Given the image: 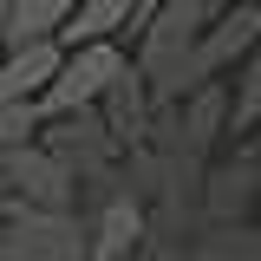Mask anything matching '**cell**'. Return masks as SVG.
Wrapping results in <instances>:
<instances>
[{"label":"cell","mask_w":261,"mask_h":261,"mask_svg":"<svg viewBox=\"0 0 261 261\" xmlns=\"http://www.w3.org/2000/svg\"><path fill=\"white\" fill-rule=\"evenodd\" d=\"M216 13H209V0H170L157 20H144L137 27V53H130V65L144 72V85H150V98L163 105H183V85H190V59L196 46H202V27H209Z\"/></svg>","instance_id":"obj_1"},{"label":"cell","mask_w":261,"mask_h":261,"mask_svg":"<svg viewBox=\"0 0 261 261\" xmlns=\"http://www.w3.org/2000/svg\"><path fill=\"white\" fill-rule=\"evenodd\" d=\"M0 59H7V20H0Z\"/></svg>","instance_id":"obj_17"},{"label":"cell","mask_w":261,"mask_h":261,"mask_svg":"<svg viewBox=\"0 0 261 261\" xmlns=\"http://www.w3.org/2000/svg\"><path fill=\"white\" fill-rule=\"evenodd\" d=\"M85 235H92L85 261H130L150 242V209L130 190H98V202L85 209Z\"/></svg>","instance_id":"obj_6"},{"label":"cell","mask_w":261,"mask_h":261,"mask_svg":"<svg viewBox=\"0 0 261 261\" xmlns=\"http://www.w3.org/2000/svg\"><path fill=\"white\" fill-rule=\"evenodd\" d=\"M59 65H65V46H59V39L7 46V59H0V98H7V105H39V98L53 92Z\"/></svg>","instance_id":"obj_8"},{"label":"cell","mask_w":261,"mask_h":261,"mask_svg":"<svg viewBox=\"0 0 261 261\" xmlns=\"http://www.w3.org/2000/svg\"><path fill=\"white\" fill-rule=\"evenodd\" d=\"M130 20H137V0H79L72 27L59 33V46H65V53H79V46H105V39L130 33Z\"/></svg>","instance_id":"obj_11"},{"label":"cell","mask_w":261,"mask_h":261,"mask_svg":"<svg viewBox=\"0 0 261 261\" xmlns=\"http://www.w3.org/2000/svg\"><path fill=\"white\" fill-rule=\"evenodd\" d=\"M228 130V92L222 85H202L176 105V157H209V144Z\"/></svg>","instance_id":"obj_9"},{"label":"cell","mask_w":261,"mask_h":261,"mask_svg":"<svg viewBox=\"0 0 261 261\" xmlns=\"http://www.w3.org/2000/svg\"><path fill=\"white\" fill-rule=\"evenodd\" d=\"M124 46L118 39H105V46H79V53H65L59 79H53V92L39 98V118H65V111H98L105 92L118 85V72H124Z\"/></svg>","instance_id":"obj_3"},{"label":"cell","mask_w":261,"mask_h":261,"mask_svg":"<svg viewBox=\"0 0 261 261\" xmlns=\"http://www.w3.org/2000/svg\"><path fill=\"white\" fill-rule=\"evenodd\" d=\"M248 53H261V7L255 0H235L228 13H216V20L202 27V46H196V59H190L183 98L202 92V85H222V72H235Z\"/></svg>","instance_id":"obj_4"},{"label":"cell","mask_w":261,"mask_h":261,"mask_svg":"<svg viewBox=\"0 0 261 261\" xmlns=\"http://www.w3.org/2000/svg\"><path fill=\"white\" fill-rule=\"evenodd\" d=\"M261 196V176H255V150H242L235 163H216L209 170V222H248V209H255Z\"/></svg>","instance_id":"obj_10"},{"label":"cell","mask_w":261,"mask_h":261,"mask_svg":"<svg viewBox=\"0 0 261 261\" xmlns=\"http://www.w3.org/2000/svg\"><path fill=\"white\" fill-rule=\"evenodd\" d=\"M0 176L13 190V209H46V216H72L85 202V183L79 170L59 163L46 144H27V150H7L0 157Z\"/></svg>","instance_id":"obj_2"},{"label":"cell","mask_w":261,"mask_h":261,"mask_svg":"<svg viewBox=\"0 0 261 261\" xmlns=\"http://www.w3.org/2000/svg\"><path fill=\"white\" fill-rule=\"evenodd\" d=\"M7 216H13V190H7V176H0V228H7Z\"/></svg>","instance_id":"obj_15"},{"label":"cell","mask_w":261,"mask_h":261,"mask_svg":"<svg viewBox=\"0 0 261 261\" xmlns=\"http://www.w3.org/2000/svg\"><path fill=\"white\" fill-rule=\"evenodd\" d=\"M39 144H46L59 163H72V170H79V183H105V176H111V163L124 157V150H118V137L105 130V111H65V118H46Z\"/></svg>","instance_id":"obj_5"},{"label":"cell","mask_w":261,"mask_h":261,"mask_svg":"<svg viewBox=\"0 0 261 261\" xmlns=\"http://www.w3.org/2000/svg\"><path fill=\"white\" fill-rule=\"evenodd\" d=\"M79 13V0H7V46H33V39H59Z\"/></svg>","instance_id":"obj_12"},{"label":"cell","mask_w":261,"mask_h":261,"mask_svg":"<svg viewBox=\"0 0 261 261\" xmlns=\"http://www.w3.org/2000/svg\"><path fill=\"white\" fill-rule=\"evenodd\" d=\"M39 130H46L39 105H7V98H0V157H7V150H27V144H39Z\"/></svg>","instance_id":"obj_14"},{"label":"cell","mask_w":261,"mask_h":261,"mask_svg":"<svg viewBox=\"0 0 261 261\" xmlns=\"http://www.w3.org/2000/svg\"><path fill=\"white\" fill-rule=\"evenodd\" d=\"M228 130H235V137L261 130V53H248V59L235 65V92H228Z\"/></svg>","instance_id":"obj_13"},{"label":"cell","mask_w":261,"mask_h":261,"mask_svg":"<svg viewBox=\"0 0 261 261\" xmlns=\"http://www.w3.org/2000/svg\"><path fill=\"white\" fill-rule=\"evenodd\" d=\"M228 7H235V0H209V13H228Z\"/></svg>","instance_id":"obj_16"},{"label":"cell","mask_w":261,"mask_h":261,"mask_svg":"<svg viewBox=\"0 0 261 261\" xmlns=\"http://www.w3.org/2000/svg\"><path fill=\"white\" fill-rule=\"evenodd\" d=\"M105 130L118 137V150H144L150 144V124H157V98H150V85H144V72L137 65H124L118 72V85L105 92Z\"/></svg>","instance_id":"obj_7"},{"label":"cell","mask_w":261,"mask_h":261,"mask_svg":"<svg viewBox=\"0 0 261 261\" xmlns=\"http://www.w3.org/2000/svg\"><path fill=\"white\" fill-rule=\"evenodd\" d=\"M0 13H7V0H0Z\"/></svg>","instance_id":"obj_19"},{"label":"cell","mask_w":261,"mask_h":261,"mask_svg":"<svg viewBox=\"0 0 261 261\" xmlns=\"http://www.w3.org/2000/svg\"><path fill=\"white\" fill-rule=\"evenodd\" d=\"M255 235H261V216H255Z\"/></svg>","instance_id":"obj_18"}]
</instances>
